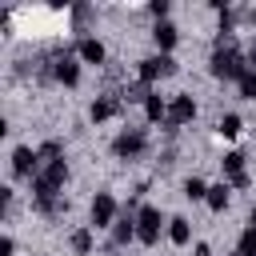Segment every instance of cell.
<instances>
[{"mask_svg": "<svg viewBox=\"0 0 256 256\" xmlns=\"http://www.w3.org/2000/svg\"><path fill=\"white\" fill-rule=\"evenodd\" d=\"M208 72H212L216 80H240V76L248 72V60H244L240 44H232V48H212Z\"/></svg>", "mask_w": 256, "mask_h": 256, "instance_id": "1", "label": "cell"}, {"mask_svg": "<svg viewBox=\"0 0 256 256\" xmlns=\"http://www.w3.org/2000/svg\"><path fill=\"white\" fill-rule=\"evenodd\" d=\"M148 152V132L144 128H124V132H116V140H112V156L116 160H140Z\"/></svg>", "mask_w": 256, "mask_h": 256, "instance_id": "2", "label": "cell"}, {"mask_svg": "<svg viewBox=\"0 0 256 256\" xmlns=\"http://www.w3.org/2000/svg\"><path fill=\"white\" fill-rule=\"evenodd\" d=\"M196 120V100L188 96V92H180V96H172L168 100V120H164V132L168 136H176L184 124H192Z\"/></svg>", "mask_w": 256, "mask_h": 256, "instance_id": "3", "label": "cell"}, {"mask_svg": "<svg viewBox=\"0 0 256 256\" xmlns=\"http://www.w3.org/2000/svg\"><path fill=\"white\" fill-rule=\"evenodd\" d=\"M168 76H176V60L164 56V52H156V56H148V60L136 64V80H144L148 88H152L156 80H168Z\"/></svg>", "mask_w": 256, "mask_h": 256, "instance_id": "4", "label": "cell"}, {"mask_svg": "<svg viewBox=\"0 0 256 256\" xmlns=\"http://www.w3.org/2000/svg\"><path fill=\"white\" fill-rule=\"evenodd\" d=\"M120 204H116V196L112 192H96L92 196V208H88V216H92V228H112L116 220H120Z\"/></svg>", "mask_w": 256, "mask_h": 256, "instance_id": "5", "label": "cell"}, {"mask_svg": "<svg viewBox=\"0 0 256 256\" xmlns=\"http://www.w3.org/2000/svg\"><path fill=\"white\" fill-rule=\"evenodd\" d=\"M12 176H16V180H32V176H40V152L28 148V144L12 148Z\"/></svg>", "mask_w": 256, "mask_h": 256, "instance_id": "6", "label": "cell"}, {"mask_svg": "<svg viewBox=\"0 0 256 256\" xmlns=\"http://www.w3.org/2000/svg\"><path fill=\"white\" fill-rule=\"evenodd\" d=\"M160 224H164L160 208H140L136 212V240L140 244H156L160 240Z\"/></svg>", "mask_w": 256, "mask_h": 256, "instance_id": "7", "label": "cell"}, {"mask_svg": "<svg viewBox=\"0 0 256 256\" xmlns=\"http://www.w3.org/2000/svg\"><path fill=\"white\" fill-rule=\"evenodd\" d=\"M80 64H84V60H80L76 52H60V56H56V68H52V72H56V84L76 88V84H80Z\"/></svg>", "mask_w": 256, "mask_h": 256, "instance_id": "8", "label": "cell"}, {"mask_svg": "<svg viewBox=\"0 0 256 256\" xmlns=\"http://www.w3.org/2000/svg\"><path fill=\"white\" fill-rule=\"evenodd\" d=\"M120 108H124V100H120V92H104V96H96V100H92V108H88V116H92L96 124H104V120H112V116H120Z\"/></svg>", "mask_w": 256, "mask_h": 256, "instance_id": "9", "label": "cell"}, {"mask_svg": "<svg viewBox=\"0 0 256 256\" xmlns=\"http://www.w3.org/2000/svg\"><path fill=\"white\" fill-rule=\"evenodd\" d=\"M76 56H80L84 64H96V68H100V64L108 60V48H104L96 36H80V40H76Z\"/></svg>", "mask_w": 256, "mask_h": 256, "instance_id": "10", "label": "cell"}, {"mask_svg": "<svg viewBox=\"0 0 256 256\" xmlns=\"http://www.w3.org/2000/svg\"><path fill=\"white\" fill-rule=\"evenodd\" d=\"M152 40H156V48H160V52L168 56V52L176 48V40H180V32H176V24H172V20H160V24L152 28Z\"/></svg>", "mask_w": 256, "mask_h": 256, "instance_id": "11", "label": "cell"}, {"mask_svg": "<svg viewBox=\"0 0 256 256\" xmlns=\"http://www.w3.org/2000/svg\"><path fill=\"white\" fill-rule=\"evenodd\" d=\"M40 180H44L52 192H60V188L68 184V164H64V160H52V164H44V168H40Z\"/></svg>", "mask_w": 256, "mask_h": 256, "instance_id": "12", "label": "cell"}, {"mask_svg": "<svg viewBox=\"0 0 256 256\" xmlns=\"http://www.w3.org/2000/svg\"><path fill=\"white\" fill-rule=\"evenodd\" d=\"M128 240H136V216H132V212H120V220L112 224V244L124 248Z\"/></svg>", "mask_w": 256, "mask_h": 256, "instance_id": "13", "label": "cell"}, {"mask_svg": "<svg viewBox=\"0 0 256 256\" xmlns=\"http://www.w3.org/2000/svg\"><path fill=\"white\" fill-rule=\"evenodd\" d=\"M144 120H148V124H156V120H168V100H164L160 92H152V96L144 100Z\"/></svg>", "mask_w": 256, "mask_h": 256, "instance_id": "14", "label": "cell"}, {"mask_svg": "<svg viewBox=\"0 0 256 256\" xmlns=\"http://www.w3.org/2000/svg\"><path fill=\"white\" fill-rule=\"evenodd\" d=\"M228 192H232L228 180H224V184H208V200H204V204H208L212 212H224V208H228Z\"/></svg>", "mask_w": 256, "mask_h": 256, "instance_id": "15", "label": "cell"}, {"mask_svg": "<svg viewBox=\"0 0 256 256\" xmlns=\"http://www.w3.org/2000/svg\"><path fill=\"white\" fill-rule=\"evenodd\" d=\"M148 96H152V88H148L144 80H132V84H124V92H120L124 104H144Z\"/></svg>", "mask_w": 256, "mask_h": 256, "instance_id": "16", "label": "cell"}, {"mask_svg": "<svg viewBox=\"0 0 256 256\" xmlns=\"http://www.w3.org/2000/svg\"><path fill=\"white\" fill-rule=\"evenodd\" d=\"M168 240H172V244H188V240H192V224H188L184 216H172V220H168Z\"/></svg>", "mask_w": 256, "mask_h": 256, "instance_id": "17", "label": "cell"}, {"mask_svg": "<svg viewBox=\"0 0 256 256\" xmlns=\"http://www.w3.org/2000/svg\"><path fill=\"white\" fill-rule=\"evenodd\" d=\"M68 244H72V252H76V256H88V252L96 248V240H92V228H76V232L68 236Z\"/></svg>", "mask_w": 256, "mask_h": 256, "instance_id": "18", "label": "cell"}, {"mask_svg": "<svg viewBox=\"0 0 256 256\" xmlns=\"http://www.w3.org/2000/svg\"><path fill=\"white\" fill-rule=\"evenodd\" d=\"M36 152H40V168H44V164H52V160H64V148H60V140H44Z\"/></svg>", "mask_w": 256, "mask_h": 256, "instance_id": "19", "label": "cell"}, {"mask_svg": "<svg viewBox=\"0 0 256 256\" xmlns=\"http://www.w3.org/2000/svg\"><path fill=\"white\" fill-rule=\"evenodd\" d=\"M216 128H220V136H228V140H232V136H240V128H244V124H240V116H236V112H224Z\"/></svg>", "mask_w": 256, "mask_h": 256, "instance_id": "20", "label": "cell"}, {"mask_svg": "<svg viewBox=\"0 0 256 256\" xmlns=\"http://www.w3.org/2000/svg\"><path fill=\"white\" fill-rule=\"evenodd\" d=\"M220 164H224V176H228V180H236V176L244 172V156H240V152H224Z\"/></svg>", "mask_w": 256, "mask_h": 256, "instance_id": "21", "label": "cell"}, {"mask_svg": "<svg viewBox=\"0 0 256 256\" xmlns=\"http://www.w3.org/2000/svg\"><path fill=\"white\" fill-rule=\"evenodd\" d=\"M184 196H188V200H208V184H204L200 176H188V180H184Z\"/></svg>", "mask_w": 256, "mask_h": 256, "instance_id": "22", "label": "cell"}, {"mask_svg": "<svg viewBox=\"0 0 256 256\" xmlns=\"http://www.w3.org/2000/svg\"><path fill=\"white\" fill-rule=\"evenodd\" d=\"M236 88H240V96H244V100H256V68H248V72L236 80Z\"/></svg>", "mask_w": 256, "mask_h": 256, "instance_id": "23", "label": "cell"}, {"mask_svg": "<svg viewBox=\"0 0 256 256\" xmlns=\"http://www.w3.org/2000/svg\"><path fill=\"white\" fill-rule=\"evenodd\" d=\"M236 252H240V256H256V228H244V232H240Z\"/></svg>", "mask_w": 256, "mask_h": 256, "instance_id": "24", "label": "cell"}, {"mask_svg": "<svg viewBox=\"0 0 256 256\" xmlns=\"http://www.w3.org/2000/svg\"><path fill=\"white\" fill-rule=\"evenodd\" d=\"M72 16H76V32H84V20L92 16V8H88V4H76V8H72Z\"/></svg>", "mask_w": 256, "mask_h": 256, "instance_id": "25", "label": "cell"}, {"mask_svg": "<svg viewBox=\"0 0 256 256\" xmlns=\"http://www.w3.org/2000/svg\"><path fill=\"white\" fill-rule=\"evenodd\" d=\"M148 12H152V16H156V24H160V20L168 16V0H152V4H148Z\"/></svg>", "mask_w": 256, "mask_h": 256, "instance_id": "26", "label": "cell"}, {"mask_svg": "<svg viewBox=\"0 0 256 256\" xmlns=\"http://www.w3.org/2000/svg\"><path fill=\"white\" fill-rule=\"evenodd\" d=\"M172 164H176V148H164L160 152V168H172Z\"/></svg>", "mask_w": 256, "mask_h": 256, "instance_id": "27", "label": "cell"}, {"mask_svg": "<svg viewBox=\"0 0 256 256\" xmlns=\"http://www.w3.org/2000/svg\"><path fill=\"white\" fill-rule=\"evenodd\" d=\"M16 252V240L12 236H0V256H12Z\"/></svg>", "mask_w": 256, "mask_h": 256, "instance_id": "28", "label": "cell"}, {"mask_svg": "<svg viewBox=\"0 0 256 256\" xmlns=\"http://www.w3.org/2000/svg\"><path fill=\"white\" fill-rule=\"evenodd\" d=\"M244 60H248V68H256V36L248 40V48H244Z\"/></svg>", "mask_w": 256, "mask_h": 256, "instance_id": "29", "label": "cell"}, {"mask_svg": "<svg viewBox=\"0 0 256 256\" xmlns=\"http://www.w3.org/2000/svg\"><path fill=\"white\" fill-rule=\"evenodd\" d=\"M228 184H232V188H248V184H252V176H248V172H240V176H236V180H228Z\"/></svg>", "mask_w": 256, "mask_h": 256, "instance_id": "30", "label": "cell"}, {"mask_svg": "<svg viewBox=\"0 0 256 256\" xmlns=\"http://www.w3.org/2000/svg\"><path fill=\"white\" fill-rule=\"evenodd\" d=\"M192 252H196V256H212V248H208V244H196Z\"/></svg>", "mask_w": 256, "mask_h": 256, "instance_id": "31", "label": "cell"}, {"mask_svg": "<svg viewBox=\"0 0 256 256\" xmlns=\"http://www.w3.org/2000/svg\"><path fill=\"white\" fill-rule=\"evenodd\" d=\"M248 228H256V208H252V212H248Z\"/></svg>", "mask_w": 256, "mask_h": 256, "instance_id": "32", "label": "cell"}, {"mask_svg": "<svg viewBox=\"0 0 256 256\" xmlns=\"http://www.w3.org/2000/svg\"><path fill=\"white\" fill-rule=\"evenodd\" d=\"M232 256H240V252H232Z\"/></svg>", "mask_w": 256, "mask_h": 256, "instance_id": "33", "label": "cell"}]
</instances>
